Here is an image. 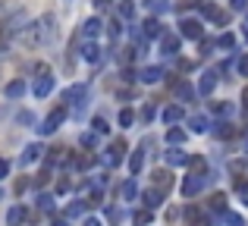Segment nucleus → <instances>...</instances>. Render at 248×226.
<instances>
[{
    "label": "nucleus",
    "instance_id": "1",
    "mask_svg": "<svg viewBox=\"0 0 248 226\" xmlns=\"http://www.w3.org/2000/svg\"><path fill=\"white\" fill-rule=\"evenodd\" d=\"M35 35H38V44H54L57 41V19L50 13L35 22Z\"/></svg>",
    "mask_w": 248,
    "mask_h": 226
},
{
    "label": "nucleus",
    "instance_id": "2",
    "mask_svg": "<svg viewBox=\"0 0 248 226\" xmlns=\"http://www.w3.org/2000/svg\"><path fill=\"white\" fill-rule=\"evenodd\" d=\"M54 85H57L54 73H50L47 66H38V79H35V85H31V91H35V98H47V94L54 91Z\"/></svg>",
    "mask_w": 248,
    "mask_h": 226
},
{
    "label": "nucleus",
    "instance_id": "3",
    "mask_svg": "<svg viewBox=\"0 0 248 226\" xmlns=\"http://www.w3.org/2000/svg\"><path fill=\"white\" fill-rule=\"evenodd\" d=\"M66 101L73 104V107H69V113H73V116H82L85 113V104H88V88H85V85H73L66 91Z\"/></svg>",
    "mask_w": 248,
    "mask_h": 226
},
{
    "label": "nucleus",
    "instance_id": "4",
    "mask_svg": "<svg viewBox=\"0 0 248 226\" xmlns=\"http://www.w3.org/2000/svg\"><path fill=\"white\" fill-rule=\"evenodd\" d=\"M66 120V107H57V110H50L47 113V120L38 126V135H54L57 129H60V122Z\"/></svg>",
    "mask_w": 248,
    "mask_h": 226
},
{
    "label": "nucleus",
    "instance_id": "5",
    "mask_svg": "<svg viewBox=\"0 0 248 226\" xmlns=\"http://www.w3.org/2000/svg\"><path fill=\"white\" fill-rule=\"evenodd\" d=\"M207 179H211L207 173H192V176H186V182H182V195H186V198H195L207 185Z\"/></svg>",
    "mask_w": 248,
    "mask_h": 226
},
{
    "label": "nucleus",
    "instance_id": "6",
    "mask_svg": "<svg viewBox=\"0 0 248 226\" xmlns=\"http://www.w3.org/2000/svg\"><path fill=\"white\" fill-rule=\"evenodd\" d=\"M198 6H201V16H204V19H211L214 25H226V22H230V16H226V13L220 10L217 3H211V0H201Z\"/></svg>",
    "mask_w": 248,
    "mask_h": 226
},
{
    "label": "nucleus",
    "instance_id": "7",
    "mask_svg": "<svg viewBox=\"0 0 248 226\" xmlns=\"http://www.w3.org/2000/svg\"><path fill=\"white\" fill-rule=\"evenodd\" d=\"M123 154H126V141H123V138H113V141H110V151L104 154V164H107V166H116L123 160Z\"/></svg>",
    "mask_w": 248,
    "mask_h": 226
},
{
    "label": "nucleus",
    "instance_id": "8",
    "mask_svg": "<svg viewBox=\"0 0 248 226\" xmlns=\"http://www.w3.org/2000/svg\"><path fill=\"white\" fill-rule=\"evenodd\" d=\"M179 31H182V38H192V41H201V38H204V29H201L198 19H182Z\"/></svg>",
    "mask_w": 248,
    "mask_h": 226
},
{
    "label": "nucleus",
    "instance_id": "9",
    "mask_svg": "<svg viewBox=\"0 0 248 226\" xmlns=\"http://www.w3.org/2000/svg\"><path fill=\"white\" fill-rule=\"evenodd\" d=\"M101 31H104V22H101V19H85V22H82V31H79V35H82V41H97V35H101Z\"/></svg>",
    "mask_w": 248,
    "mask_h": 226
},
{
    "label": "nucleus",
    "instance_id": "10",
    "mask_svg": "<svg viewBox=\"0 0 248 226\" xmlns=\"http://www.w3.org/2000/svg\"><path fill=\"white\" fill-rule=\"evenodd\" d=\"M151 182H154V189H157L160 195H167V192L173 189V173H167V170H154V173H151Z\"/></svg>",
    "mask_w": 248,
    "mask_h": 226
},
{
    "label": "nucleus",
    "instance_id": "11",
    "mask_svg": "<svg viewBox=\"0 0 248 226\" xmlns=\"http://www.w3.org/2000/svg\"><path fill=\"white\" fill-rule=\"evenodd\" d=\"M186 226H211V217L201 208H186Z\"/></svg>",
    "mask_w": 248,
    "mask_h": 226
},
{
    "label": "nucleus",
    "instance_id": "12",
    "mask_svg": "<svg viewBox=\"0 0 248 226\" xmlns=\"http://www.w3.org/2000/svg\"><path fill=\"white\" fill-rule=\"evenodd\" d=\"M82 60L91 63V66H94V63H101V47H97V41H85L82 44Z\"/></svg>",
    "mask_w": 248,
    "mask_h": 226
},
{
    "label": "nucleus",
    "instance_id": "13",
    "mask_svg": "<svg viewBox=\"0 0 248 226\" xmlns=\"http://www.w3.org/2000/svg\"><path fill=\"white\" fill-rule=\"evenodd\" d=\"M41 154H44V148L38 145V141H31V145L25 148V154H22V157H19V166H29V164H35V160L41 157Z\"/></svg>",
    "mask_w": 248,
    "mask_h": 226
},
{
    "label": "nucleus",
    "instance_id": "14",
    "mask_svg": "<svg viewBox=\"0 0 248 226\" xmlns=\"http://www.w3.org/2000/svg\"><path fill=\"white\" fill-rule=\"evenodd\" d=\"M25 217H29V211H25L22 204H16V208L6 211V226H22V223H25Z\"/></svg>",
    "mask_w": 248,
    "mask_h": 226
},
{
    "label": "nucleus",
    "instance_id": "15",
    "mask_svg": "<svg viewBox=\"0 0 248 226\" xmlns=\"http://www.w3.org/2000/svg\"><path fill=\"white\" fill-rule=\"evenodd\" d=\"M214 88H217V73H204L201 75V82H198V94H214Z\"/></svg>",
    "mask_w": 248,
    "mask_h": 226
},
{
    "label": "nucleus",
    "instance_id": "16",
    "mask_svg": "<svg viewBox=\"0 0 248 226\" xmlns=\"http://www.w3.org/2000/svg\"><path fill=\"white\" fill-rule=\"evenodd\" d=\"M160 50H164L167 57H176L179 54V38L176 35H160Z\"/></svg>",
    "mask_w": 248,
    "mask_h": 226
},
{
    "label": "nucleus",
    "instance_id": "17",
    "mask_svg": "<svg viewBox=\"0 0 248 226\" xmlns=\"http://www.w3.org/2000/svg\"><path fill=\"white\" fill-rule=\"evenodd\" d=\"M141 164H145V141L139 145V151H135L132 160H129V170H132V176H139V173H141Z\"/></svg>",
    "mask_w": 248,
    "mask_h": 226
},
{
    "label": "nucleus",
    "instance_id": "18",
    "mask_svg": "<svg viewBox=\"0 0 248 226\" xmlns=\"http://www.w3.org/2000/svg\"><path fill=\"white\" fill-rule=\"evenodd\" d=\"M164 160H167L170 166H182V164H186L188 157H186V151H179V148H170V151L164 154Z\"/></svg>",
    "mask_w": 248,
    "mask_h": 226
},
{
    "label": "nucleus",
    "instance_id": "19",
    "mask_svg": "<svg viewBox=\"0 0 248 226\" xmlns=\"http://www.w3.org/2000/svg\"><path fill=\"white\" fill-rule=\"evenodd\" d=\"M160 75H164V69H160V66H148L145 73L139 75V79L145 82V85H154V82H160Z\"/></svg>",
    "mask_w": 248,
    "mask_h": 226
},
{
    "label": "nucleus",
    "instance_id": "20",
    "mask_svg": "<svg viewBox=\"0 0 248 226\" xmlns=\"http://www.w3.org/2000/svg\"><path fill=\"white\" fill-rule=\"evenodd\" d=\"M160 198H164V195H160L157 189H145V195H141V201H145V208H148V211H154V208L160 204Z\"/></svg>",
    "mask_w": 248,
    "mask_h": 226
},
{
    "label": "nucleus",
    "instance_id": "21",
    "mask_svg": "<svg viewBox=\"0 0 248 226\" xmlns=\"http://www.w3.org/2000/svg\"><path fill=\"white\" fill-rule=\"evenodd\" d=\"M22 94H25V82L22 79H16V82H10V85H6V98H10V101L22 98Z\"/></svg>",
    "mask_w": 248,
    "mask_h": 226
},
{
    "label": "nucleus",
    "instance_id": "22",
    "mask_svg": "<svg viewBox=\"0 0 248 226\" xmlns=\"http://www.w3.org/2000/svg\"><path fill=\"white\" fill-rule=\"evenodd\" d=\"M211 211L214 214H226V195L223 192H214L211 195Z\"/></svg>",
    "mask_w": 248,
    "mask_h": 226
},
{
    "label": "nucleus",
    "instance_id": "23",
    "mask_svg": "<svg viewBox=\"0 0 248 226\" xmlns=\"http://www.w3.org/2000/svg\"><path fill=\"white\" fill-rule=\"evenodd\" d=\"M173 94H176L179 101H192V98H195V88L188 85V82H179V85L173 88Z\"/></svg>",
    "mask_w": 248,
    "mask_h": 226
},
{
    "label": "nucleus",
    "instance_id": "24",
    "mask_svg": "<svg viewBox=\"0 0 248 226\" xmlns=\"http://www.w3.org/2000/svg\"><path fill=\"white\" fill-rule=\"evenodd\" d=\"M188 129H192V132H198V135L207 132V116L204 113H195L192 120H188Z\"/></svg>",
    "mask_w": 248,
    "mask_h": 226
},
{
    "label": "nucleus",
    "instance_id": "25",
    "mask_svg": "<svg viewBox=\"0 0 248 226\" xmlns=\"http://www.w3.org/2000/svg\"><path fill=\"white\" fill-rule=\"evenodd\" d=\"M182 116H186V113H182V107H179V104H170L167 110H164V120H167V126H170V122H179Z\"/></svg>",
    "mask_w": 248,
    "mask_h": 226
},
{
    "label": "nucleus",
    "instance_id": "26",
    "mask_svg": "<svg viewBox=\"0 0 248 226\" xmlns=\"http://www.w3.org/2000/svg\"><path fill=\"white\" fill-rule=\"evenodd\" d=\"M160 35V22L157 19H145V29H141V38H157Z\"/></svg>",
    "mask_w": 248,
    "mask_h": 226
},
{
    "label": "nucleus",
    "instance_id": "27",
    "mask_svg": "<svg viewBox=\"0 0 248 226\" xmlns=\"http://www.w3.org/2000/svg\"><path fill=\"white\" fill-rule=\"evenodd\" d=\"M120 195L126 198V201H135V195H139V185H135V179H129V182H123Z\"/></svg>",
    "mask_w": 248,
    "mask_h": 226
},
{
    "label": "nucleus",
    "instance_id": "28",
    "mask_svg": "<svg viewBox=\"0 0 248 226\" xmlns=\"http://www.w3.org/2000/svg\"><path fill=\"white\" fill-rule=\"evenodd\" d=\"M132 223L135 226H148V223H151V211H135V214H132Z\"/></svg>",
    "mask_w": 248,
    "mask_h": 226
},
{
    "label": "nucleus",
    "instance_id": "29",
    "mask_svg": "<svg viewBox=\"0 0 248 226\" xmlns=\"http://www.w3.org/2000/svg\"><path fill=\"white\" fill-rule=\"evenodd\" d=\"M132 122H135V113L129 110V107H123V110H120V126H123V129H129Z\"/></svg>",
    "mask_w": 248,
    "mask_h": 226
},
{
    "label": "nucleus",
    "instance_id": "30",
    "mask_svg": "<svg viewBox=\"0 0 248 226\" xmlns=\"http://www.w3.org/2000/svg\"><path fill=\"white\" fill-rule=\"evenodd\" d=\"M236 135V126H230V122H220L217 126V138H232Z\"/></svg>",
    "mask_w": 248,
    "mask_h": 226
},
{
    "label": "nucleus",
    "instance_id": "31",
    "mask_svg": "<svg viewBox=\"0 0 248 226\" xmlns=\"http://www.w3.org/2000/svg\"><path fill=\"white\" fill-rule=\"evenodd\" d=\"M91 126H94V135H107L110 132V126H107V120H104V116H94V122H91Z\"/></svg>",
    "mask_w": 248,
    "mask_h": 226
},
{
    "label": "nucleus",
    "instance_id": "32",
    "mask_svg": "<svg viewBox=\"0 0 248 226\" xmlns=\"http://www.w3.org/2000/svg\"><path fill=\"white\" fill-rule=\"evenodd\" d=\"M38 208H41L44 214H54V198H50V195H41V198H38Z\"/></svg>",
    "mask_w": 248,
    "mask_h": 226
},
{
    "label": "nucleus",
    "instance_id": "33",
    "mask_svg": "<svg viewBox=\"0 0 248 226\" xmlns=\"http://www.w3.org/2000/svg\"><path fill=\"white\" fill-rule=\"evenodd\" d=\"M167 141H173V145H182V141H186V132H182V129H170V132H167Z\"/></svg>",
    "mask_w": 248,
    "mask_h": 226
},
{
    "label": "nucleus",
    "instance_id": "34",
    "mask_svg": "<svg viewBox=\"0 0 248 226\" xmlns=\"http://www.w3.org/2000/svg\"><path fill=\"white\" fill-rule=\"evenodd\" d=\"M217 44H220V47H226V50H230L232 44H236V35H230V31H223V35L217 38Z\"/></svg>",
    "mask_w": 248,
    "mask_h": 226
},
{
    "label": "nucleus",
    "instance_id": "35",
    "mask_svg": "<svg viewBox=\"0 0 248 226\" xmlns=\"http://www.w3.org/2000/svg\"><path fill=\"white\" fill-rule=\"evenodd\" d=\"M132 13H135L132 0H123V3H120V16H123V19H132Z\"/></svg>",
    "mask_w": 248,
    "mask_h": 226
},
{
    "label": "nucleus",
    "instance_id": "36",
    "mask_svg": "<svg viewBox=\"0 0 248 226\" xmlns=\"http://www.w3.org/2000/svg\"><path fill=\"white\" fill-rule=\"evenodd\" d=\"M82 211H85V204H82V201H76V204H69V208H66V220H73V217H79V214H82Z\"/></svg>",
    "mask_w": 248,
    "mask_h": 226
},
{
    "label": "nucleus",
    "instance_id": "37",
    "mask_svg": "<svg viewBox=\"0 0 248 226\" xmlns=\"http://www.w3.org/2000/svg\"><path fill=\"white\" fill-rule=\"evenodd\" d=\"M79 145H82V148H94V145H97V135H94V132H85L82 138H79Z\"/></svg>",
    "mask_w": 248,
    "mask_h": 226
},
{
    "label": "nucleus",
    "instance_id": "38",
    "mask_svg": "<svg viewBox=\"0 0 248 226\" xmlns=\"http://www.w3.org/2000/svg\"><path fill=\"white\" fill-rule=\"evenodd\" d=\"M236 189H239V195H242V201H245V208H248V182H242V179H239Z\"/></svg>",
    "mask_w": 248,
    "mask_h": 226
},
{
    "label": "nucleus",
    "instance_id": "39",
    "mask_svg": "<svg viewBox=\"0 0 248 226\" xmlns=\"http://www.w3.org/2000/svg\"><path fill=\"white\" fill-rule=\"evenodd\" d=\"M226 223H230V226H245V220L239 214H226Z\"/></svg>",
    "mask_w": 248,
    "mask_h": 226
},
{
    "label": "nucleus",
    "instance_id": "40",
    "mask_svg": "<svg viewBox=\"0 0 248 226\" xmlns=\"http://www.w3.org/2000/svg\"><path fill=\"white\" fill-rule=\"evenodd\" d=\"M69 189H73V182H69V179H60V182H57V192H60V195H66Z\"/></svg>",
    "mask_w": 248,
    "mask_h": 226
},
{
    "label": "nucleus",
    "instance_id": "41",
    "mask_svg": "<svg viewBox=\"0 0 248 226\" xmlns=\"http://www.w3.org/2000/svg\"><path fill=\"white\" fill-rule=\"evenodd\" d=\"M139 116H141L145 122H151V120H154V107H141V113H139Z\"/></svg>",
    "mask_w": 248,
    "mask_h": 226
},
{
    "label": "nucleus",
    "instance_id": "42",
    "mask_svg": "<svg viewBox=\"0 0 248 226\" xmlns=\"http://www.w3.org/2000/svg\"><path fill=\"white\" fill-rule=\"evenodd\" d=\"M6 173H10V160H3V157H0V179H3Z\"/></svg>",
    "mask_w": 248,
    "mask_h": 226
},
{
    "label": "nucleus",
    "instance_id": "43",
    "mask_svg": "<svg viewBox=\"0 0 248 226\" xmlns=\"http://www.w3.org/2000/svg\"><path fill=\"white\" fill-rule=\"evenodd\" d=\"M120 31H123V25H120V19H116V22L110 25V35H113V38H120Z\"/></svg>",
    "mask_w": 248,
    "mask_h": 226
},
{
    "label": "nucleus",
    "instance_id": "44",
    "mask_svg": "<svg viewBox=\"0 0 248 226\" xmlns=\"http://www.w3.org/2000/svg\"><path fill=\"white\" fill-rule=\"evenodd\" d=\"M230 170H232V173H242V170H245V164H242V160H232Z\"/></svg>",
    "mask_w": 248,
    "mask_h": 226
},
{
    "label": "nucleus",
    "instance_id": "45",
    "mask_svg": "<svg viewBox=\"0 0 248 226\" xmlns=\"http://www.w3.org/2000/svg\"><path fill=\"white\" fill-rule=\"evenodd\" d=\"M239 73L248 75V57H242V60H239Z\"/></svg>",
    "mask_w": 248,
    "mask_h": 226
},
{
    "label": "nucleus",
    "instance_id": "46",
    "mask_svg": "<svg viewBox=\"0 0 248 226\" xmlns=\"http://www.w3.org/2000/svg\"><path fill=\"white\" fill-rule=\"evenodd\" d=\"M25 189H29V179H19V182H16V195H19V192H25Z\"/></svg>",
    "mask_w": 248,
    "mask_h": 226
},
{
    "label": "nucleus",
    "instance_id": "47",
    "mask_svg": "<svg viewBox=\"0 0 248 226\" xmlns=\"http://www.w3.org/2000/svg\"><path fill=\"white\" fill-rule=\"evenodd\" d=\"M242 107H245V110H248V88H245V91H242Z\"/></svg>",
    "mask_w": 248,
    "mask_h": 226
},
{
    "label": "nucleus",
    "instance_id": "48",
    "mask_svg": "<svg viewBox=\"0 0 248 226\" xmlns=\"http://www.w3.org/2000/svg\"><path fill=\"white\" fill-rule=\"evenodd\" d=\"M85 226H104L101 220H85Z\"/></svg>",
    "mask_w": 248,
    "mask_h": 226
},
{
    "label": "nucleus",
    "instance_id": "49",
    "mask_svg": "<svg viewBox=\"0 0 248 226\" xmlns=\"http://www.w3.org/2000/svg\"><path fill=\"white\" fill-rule=\"evenodd\" d=\"M232 6H236V10H242V6H245V0H232Z\"/></svg>",
    "mask_w": 248,
    "mask_h": 226
},
{
    "label": "nucleus",
    "instance_id": "50",
    "mask_svg": "<svg viewBox=\"0 0 248 226\" xmlns=\"http://www.w3.org/2000/svg\"><path fill=\"white\" fill-rule=\"evenodd\" d=\"M110 3H113V0H97V6H110Z\"/></svg>",
    "mask_w": 248,
    "mask_h": 226
},
{
    "label": "nucleus",
    "instance_id": "51",
    "mask_svg": "<svg viewBox=\"0 0 248 226\" xmlns=\"http://www.w3.org/2000/svg\"><path fill=\"white\" fill-rule=\"evenodd\" d=\"M50 226H69V223H63V220H60V223H50Z\"/></svg>",
    "mask_w": 248,
    "mask_h": 226
},
{
    "label": "nucleus",
    "instance_id": "52",
    "mask_svg": "<svg viewBox=\"0 0 248 226\" xmlns=\"http://www.w3.org/2000/svg\"><path fill=\"white\" fill-rule=\"evenodd\" d=\"M245 151H248V135H245Z\"/></svg>",
    "mask_w": 248,
    "mask_h": 226
},
{
    "label": "nucleus",
    "instance_id": "53",
    "mask_svg": "<svg viewBox=\"0 0 248 226\" xmlns=\"http://www.w3.org/2000/svg\"><path fill=\"white\" fill-rule=\"evenodd\" d=\"M0 201H3V189H0Z\"/></svg>",
    "mask_w": 248,
    "mask_h": 226
}]
</instances>
